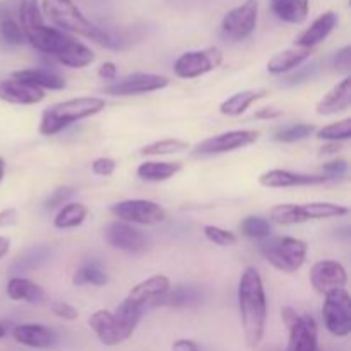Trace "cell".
Segmentation results:
<instances>
[{
  "label": "cell",
  "instance_id": "obj_15",
  "mask_svg": "<svg viewBox=\"0 0 351 351\" xmlns=\"http://www.w3.org/2000/svg\"><path fill=\"white\" fill-rule=\"evenodd\" d=\"M331 180L329 177L322 175H308L298 173L290 170H269L264 171L259 177V184L267 189H290V187H312V185L328 184Z\"/></svg>",
  "mask_w": 351,
  "mask_h": 351
},
{
  "label": "cell",
  "instance_id": "obj_8",
  "mask_svg": "<svg viewBox=\"0 0 351 351\" xmlns=\"http://www.w3.org/2000/svg\"><path fill=\"white\" fill-rule=\"evenodd\" d=\"M26 41H29V45L33 48H36L41 53L51 55V57L58 58L64 53H67L71 50L72 45L75 43V38H72L71 34L64 33V31L57 29V27L47 26L43 23L34 24V26L27 27L23 31Z\"/></svg>",
  "mask_w": 351,
  "mask_h": 351
},
{
  "label": "cell",
  "instance_id": "obj_3",
  "mask_svg": "<svg viewBox=\"0 0 351 351\" xmlns=\"http://www.w3.org/2000/svg\"><path fill=\"white\" fill-rule=\"evenodd\" d=\"M103 110H105V99L96 98V96H81V98L55 103L41 113L40 134L51 137L62 132L65 127L72 125L79 120L95 117Z\"/></svg>",
  "mask_w": 351,
  "mask_h": 351
},
{
  "label": "cell",
  "instance_id": "obj_35",
  "mask_svg": "<svg viewBox=\"0 0 351 351\" xmlns=\"http://www.w3.org/2000/svg\"><path fill=\"white\" fill-rule=\"evenodd\" d=\"M57 60L69 69H84L95 62V53L84 43L75 41L71 47V50L62 55V57H58Z\"/></svg>",
  "mask_w": 351,
  "mask_h": 351
},
{
  "label": "cell",
  "instance_id": "obj_28",
  "mask_svg": "<svg viewBox=\"0 0 351 351\" xmlns=\"http://www.w3.org/2000/svg\"><path fill=\"white\" fill-rule=\"evenodd\" d=\"M271 9L285 23L302 24L308 17V0H271Z\"/></svg>",
  "mask_w": 351,
  "mask_h": 351
},
{
  "label": "cell",
  "instance_id": "obj_23",
  "mask_svg": "<svg viewBox=\"0 0 351 351\" xmlns=\"http://www.w3.org/2000/svg\"><path fill=\"white\" fill-rule=\"evenodd\" d=\"M7 297L14 302L41 304L45 300V291L40 285L27 280V278L14 276L7 283Z\"/></svg>",
  "mask_w": 351,
  "mask_h": 351
},
{
  "label": "cell",
  "instance_id": "obj_38",
  "mask_svg": "<svg viewBox=\"0 0 351 351\" xmlns=\"http://www.w3.org/2000/svg\"><path fill=\"white\" fill-rule=\"evenodd\" d=\"M17 14H19V24L23 31L34 24L43 23V12H41L38 0H19Z\"/></svg>",
  "mask_w": 351,
  "mask_h": 351
},
{
  "label": "cell",
  "instance_id": "obj_53",
  "mask_svg": "<svg viewBox=\"0 0 351 351\" xmlns=\"http://www.w3.org/2000/svg\"><path fill=\"white\" fill-rule=\"evenodd\" d=\"M339 149H341V143H335V141H326L324 146L321 147V154L338 153Z\"/></svg>",
  "mask_w": 351,
  "mask_h": 351
},
{
  "label": "cell",
  "instance_id": "obj_2",
  "mask_svg": "<svg viewBox=\"0 0 351 351\" xmlns=\"http://www.w3.org/2000/svg\"><path fill=\"white\" fill-rule=\"evenodd\" d=\"M41 10L57 26V29L64 33L69 31V33L96 41L106 48H117L112 34L93 24L72 0H43Z\"/></svg>",
  "mask_w": 351,
  "mask_h": 351
},
{
  "label": "cell",
  "instance_id": "obj_41",
  "mask_svg": "<svg viewBox=\"0 0 351 351\" xmlns=\"http://www.w3.org/2000/svg\"><path fill=\"white\" fill-rule=\"evenodd\" d=\"M317 137L324 141H335V143L348 141L351 137V119L346 117V119L339 120V122L322 127V129L317 130Z\"/></svg>",
  "mask_w": 351,
  "mask_h": 351
},
{
  "label": "cell",
  "instance_id": "obj_6",
  "mask_svg": "<svg viewBox=\"0 0 351 351\" xmlns=\"http://www.w3.org/2000/svg\"><path fill=\"white\" fill-rule=\"evenodd\" d=\"M324 326L336 338H346L351 332V297L346 288L328 291L322 304Z\"/></svg>",
  "mask_w": 351,
  "mask_h": 351
},
{
  "label": "cell",
  "instance_id": "obj_36",
  "mask_svg": "<svg viewBox=\"0 0 351 351\" xmlns=\"http://www.w3.org/2000/svg\"><path fill=\"white\" fill-rule=\"evenodd\" d=\"M189 149V143L180 139H161L156 143H151L141 149L143 156H165V154H175L182 153V151Z\"/></svg>",
  "mask_w": 351,
  "mask_h": 351
},
{
  "label": "cell",
  "instance_id": "obj_48",
  "mask_svg": "<svg viewBox=\"0 0 351 351\" xmlns=\"http://www.w3.org/2000/svg\"><path fill=\"white\" fill-rule=\"evenodd\" d=\"M298 69H300V67H298ZM314 69H315V65H308V67L300 69V71L295 72V74L288 75L287 82H288V84H297V82L307 81V79H311L312 75H314Z\"/></svg>",
  "mask_w": 351,
  "mask_h": 351
},
{
  "label": "cell",
  "instance_id": "obj_29",
  "mask_svg": "<svg viewBox=\"0 0 351 351\" xmlns=\"http://www.w3.org/2000/svg\"><path fill=\"white\" fill-rule=\"evenodd\" d=\"M300 215L305 221L311 219H329L341 218L350 213V208L341 204H332V202H307V204H298Z\"/></svg>",
  "mask_w": 351,
  "mask_h": 351
},
{
  "label": "cell",
  "instance_id": "obj_25",
  "mask_svg": "<svg viewBox=\"0 0 351 351\" xmlns=\"http://www.w3.org/2000/svg\"><path fill=\"white\" fill-rule=\"evenodd\" d=\"M269 93L266 89H247V91H240L226 98L225 101L219 105V112L226 117H239L245 113L250 106L259 99L266 98Z\"/></svg>",
  "mask_w": 351,
  "mask_h": 351
},
{
  "label": "cell",
  "instance_id": "obj_1",
  "mask_svg": "<svg viewBox=\"0 0 351 351\" xmlns=\"http://www.w3.org/2000/svg\"><path fill=\"white\" fill-rule=\"evenodd\" d=\"M239 311L242 319L243 336L250 350H256L264 339L267 322V300L263 278L256 267L243 269L239 281Z\"/></svg>",
  "mask_w": 351,
  "mask_h": 351
},
{
  "label": "cell",
  "instance_id": "obj_27",
  "mask_svg": "<svg viewBox=\"0 0 351 351\" xmlns=\"http://www.w3.org/2000/svg\"><path fill=\"white\" fill-rule=\"evenodd\" d=\"M182 170L178 161H144L137 167V177L144 182H165Z\"/></svg>",
  "mask_w": 351,
  "mask_h": 351
},
{
  "label": "cell",
  "instance_id": "obj_39",
  "mask_svg": "<svg viewBox=\"0 0 351 351\" xmlns=\"http://www.w3.org/2000/svg\"><path fill=\"white\" fill-rule=\"evenodd\" d=\"M240 232L250 239H269L271 235V221L261 216H247L242 223H240Z\"/></svg>",
  "mask_w": 351,
  "mask_h": 351
},
{
  "label": "cell",
  "instance_id": "obj_32",
  "mask_svg": "<svg viewBox=\"0 0 351 351\" xmlns=\"http://www.w3.org/2000/svg\"><path fill=\"white\" fill-rule=\"evenodd\" d=\"M113 315H115V319L119 321L120 328L125 332L127 338H130V336L134 335V331H136L137 326H139L141 319H143L144 308L137 307V305H134L129 298H125V300L115 308Z\"/></svg>",
  "mask_w": 351,
  "mask_h": 351
},
{
  "label": "cell",
  "instance_id": "obj_46",
  "mask_svg": "<svg viewBox=\"0 0 351 351\" xmlns=\"http://www.w3.org/2000/svg\"><path fill=\"white\" fill-rule=\"evenodd\" d=\"M322 171H324L326 177H329L332 180V178L346 175V171H348V163H346V160H332L322 167Z\"/></svg>",
  "mask_w": 351,
  "mask_h": 351
},
{
  "label": "cell",
  "instance_id": "obj_19",
  "mask_svg": "<svg viewBox=\"0 0 351 351\" xmlns=\"http://www.w3.org/2000/svg\"><path fill=\"white\" fill-rule=\"evenodd\" d=\"M14 341L27 348H51L58 343V336L53 329L43 324H21L12 331Z\"/></svg>",
  "mask_w": 351,
  "mask_h": 351
},
{
  "label": "cell",
  "instance_id": "obj_37",
  "mask_svg": "<svg viewBox=\"0 0 351 351\" xmlns=\"http://www.w3.org/2000/svg\"><path fill=\"white\" fill-rule=\"evenodd\" d=\"M315 127L311 125V123H293V125L278 129L276 132H274V141H278V143H285V144L298 143V141H304L307 139L308 136H312Z\"/></svg>",
  "mask_w": 351,
  "mask_h": 351
},
{
  "label": "cell",
  "instance_id": "obj_55",
  "mask_svg": "<svg viewBox=\"0 0 351 351\" xmlns=\"http://www.w3.org/2000/svg\"><path fill=\"white\" fill-rule=\"evenodd\" d=\"M3 175H5V161H3L2 158H0V182H2Z\"/></svg>",
  "mask_w": 351,
  "mask_h": 351
},
{
  "label": "cell",
  "instance_id": "obj_14",
  "mask_svg": "<svg viewBox=\"0 0 351 351\" xmlns=\"http://www.w3.org/2000/svg\"><path fill=\"white\" fill-rule=\"evenodd\" d=\"M308 278L314 290L321 295L348 285V273L338 261H319L312 266Z\"/></svg>",
  "mask_w": 351,
  "mask_h": 351
},
{
  "label": "cell",
  "instance_id": "obj_7",
  "mask_svg": "<svg viewBox=\"0 0 351 351\" xmlns=\"http://www.w3.org/2000/svg\"><path fill=\"white\" fill-rule=\"evenodd\" d=\"M225 60V55L218 47H208L202 50L185 51L175 60L173 72L180 79H195L208 72L216 71Z\"/></svg>",
  "mask_w": 351,
  "mask_h": 351
},
{
  "label": "cell",
  "instance_id": "obj_13",
  "mask_svg": "<svg viewBox=\"0 0 351 351\" xmlns=\"http://www.w3.org/2000/svg\"><path fill=\"white\" fill-rule=\"evenodd\" d=\"M170 84V79L167 75L161 74H132L127 75V77L119 79V81H113L112 84L105 86L103 93L110 96H139L146 95V93L160 91L165 89Z\"/></svg>",
  "mask_w": 351,
  "mask_h": 351
},
{
  "label": "cell",
  "instance_id": "obj_10",
  "mask_svg": "<svg viewBox=\"0 0 351 351\" xmlns=\"http://www.w3.org/2000/svg\"><path fill=\"white\" fill-rule=\"evenodd\" d=\"M259 17V0H245L228 10L221 21L223 33L235 41H242L254 33Z\"/></svg>",
  "mask_w": 351,
  "mask_h": 351
},
{
  "label": "cell",
  "instance_id": "obj_56",
  "mask_svg": "<svg viewBox=\"0 0 351 351\" xmlns=\"http://www.w3.org/2000/svg\"><path fill=\"white\" fill-rule=\"evenodd\" d=\"M3 336H5V326H3L2 322H0V339H2Z\"/></svg>",
  "mask_w": 351,
  "mask_h": 351
},
{
  "label": "cell",
  "instance_id": "obj_40",
  "mask_svg": "<svg viewBox=\"0 0 351 351\" xmlns=\"http://www.w3.org/2000/svg\"><path fill=\"white\" fill-rule=\"evenodd\" d=\"M271 221L278 223V225L290 226V225H298V223H304V218L300 215V209L298 204H278L274 206L269 211Z\"/></svg>",
  "mask_w": 351,
  "mask_h": 351
},
{
  "label": "cell",
  "instance_id": "obj_26",
  "mask_svg": "<svg viewBox=\"0 0 351 351\" xmlns=\"http://www.w3.org/2000/svg\"><path fill=\"white\" fill-rule=\"evenodd\" d=\"M12 79L17 81L29 82V84L36 86L40 89H51V91H60L65 88L64 77L50 71H43V69H24V71L12 72Z\"/></svg>",
  "mask_w": 351,
  "mask_h": 351
},
{
  "label": "cell",
  "instance_id": "obj_34",
  "mask_svg": "<svg viewBox=\"0 0 351 351\" xmlns=\"http://www.w3.org/2000/svg\"><path fill=\"white\" fill-rule=\"evenodd\" d=\"M72 283L75 287H82V285L105 287L108 283V274L99 263H86L75 271L74 276H72Z\"/></svg>",
  "mask_w": 351,
  "mask_h": 351
},
{
  "label": "cell",
  "instance_id": "obj_47",
  "mask_svg": "<svg viewBox=\"0 0 351 351\" xmlns=\"http://www.w3.org/2000/svg\"><path fill=\"white\" fill-rule=\"evenodd\" d=\"M335 67L338 72H346L348 74L351 69V48L343 47L338 53L335 55Z\"/></svg>",
  "mask_w": 351,
  "mask_h": 351
},
{
  "label": "cell",
  "instance_id": "obj_21",
  "mask_svg": "<svg viewBox=\"0 0 351 351\" xmlns=\"http://www.w3.org/2000/svg\"><path fill=\"white\" fill-rule=\"evenodd\" d=\"M338 14L332 12V10L321 14L307 29H304L297 38H295V47L312 48V50H314L315 45L322 43V41L335 31V27L338 26Z\"/></svg>",
  "mask_w": 351,
  "mask_h": 351
},
{
  "label": "cell",
  "instance_id": "obj_16",
  "mask_svg": "<svg viewBox=\"0 0 351 351\" xmlns=\"http://www.w3.org/2000/svg\"><path fill=\"white\" fill-rule=\"evenodd\" d=\"M88 324L96 335V338L99 339V343H103L105 346H117L129 339L125 332L122 331V328H120L113 312L105 311V308L91 314V317L88 319Z\"/></svg>",
  "mask_w": 351,
  "mask_h": 351
},
{
  "label": "cell",
  "instance_id": "obj_33",
  "mask_svg": "<svg viewBox=\"0 0 351 351\" xmlns=\"http://www.w3.org/2000/svg\"><path fill=\"white\" fill-rule=\"evenodd\" d=\"M0 38L12 47H19L26 41L21 24L14 19L10 10L3 3H0Z\"/></svg>",
  "mask_w": 351,
  "mask_h": 351
},
{
  "label": "cell",
  "instance_id": "obj_50",
  "mask_svg": "<svg viewBox=\"0 0 351 351\" xmlns=\"http://www.w3.org/2000/svg\"><path fill=\"white\" fill-rule=\"evenodd\" d=\"M17 211L12 208H7L0 211V228H7V226H14L17 223Z\"/></svg>",
  "mask_w": 351,
  "mask_h": 351
},
{
  "label": "cell",
  "instance_id": "obj_17",
  "mask_svg": "<svg viewBox=\"0 0 351 351\" xmlns=\"http://www.w3.org/2000/svg\"><path fill=\"white\" fill-rule=\"evenodd\" d=\"M43 89L29 84V82L17 81V79H2L0 81V99L12 105H36L45 99Z\"/></svg>",
  "mask_w": 351,
  "mask_h": 351
},
{
  "label": "cell",
  "instance_id": "obj_20",
  "mask_svg": "<svg viewBox=\"0 0 351 351\" xmlns=\"http://www.w3.org/2000/svg\"><path fill=\"white\" fill-rule=\"evenodd\" d=\"M351 105V77L346 75L343 81L332 86L315 105V112L322 117L336 115L346 112Z\"/></svg>",
  "mask_w": 351,
  "mask_h": 351
},
{
  "label": "cell",
  "instance_id": "obj_22",
  "mask_svg": "<svg viewBox=\"0 0 351 351\" xmlns=\"http://www.w3.org/2000/svg\"><path fill=\"white\" fill-rule=\"evenodd\" d=\"M311 55L312 48H302L293 45L291 48H287V50L280 51V53L269 58V62H267V72L273 75L287 74V72L295 71L302 64H305L311 58Z\"/></svg>",
  "mask_w": 351,
  "mask_h": 351
},
{
  "label": "cell",
  "instance_id": "obj_4",
  "mask_svg": "<svg viewBox=\"0 0 351 351\" xmlns=\"http://www.w3.org/2000/svg\"><path fill=\"white\" fill-rule=\"evenodd\" d=\"M259 250L274 269L285 274H293L307 261V242L295 237H276L266 239L259 243Z\"/></svg>",
  "mask_w": 351,
  "mask_h": 351
},
{
  "label": "cell",
  "instance_id": "obj_5",
  "mask_svg": "<svg viewBox=\"0 0 351 351\" xmlns=\"http://www.w3.org/2000/svg\"><path fill=\"white\" fill-rule=\"evenodd\" d=\"M281 319L288 328V346L285 351H319L317 322L312 315L298 314L295 308L283 307Z\"/></svg>",
  "mask_w": 351,
  "mask_h": 351
},
{
  "label": "cell",
  "instance_id": "obj_51",
  "mask_svg": "<svg viewBox=\"0 0 351 351\" xmlns=\"http://www.w3.org/2000/svg\"><path fill=\"white\" fill-rule=\"evenodd\" d=\"M256 119L259 120H273V119H278V117H281V110L278 108H273V106H266V108H261L256 112Z\"/></svg>",
  "mask_w": 351,
  "mask_h": 351
},
{
  "label": "cell",
  "instance_id": "obj_52",
  "mask_svg": "<svg viewBox=\"0 0 351 351\" xmlns=\"http://www.w3.org/2000/svg\"><path fill=\"white\" fill-rule=\"evenodd\" d=\"M171 351H199V346L192 339H177L171 346Z\"/></svg>",
  "mask_w": 351,
  "mask_h": 351
},
{
  "label": "cell",
  "instance_id": "obj_30",
  "mask_svg": "<svg viewBox=\"0 0 351 351\" xmlns=\"http://www.w3.org/2000/svg\"><path fill=\"white\" fill-rule=\"evenodd\" d=\"M89 215L88 206L81 202H71V204L62 206L60 211L53 218V226L58 230H72L81 226Z\"/></svg>",
  "mask_w": 351,
  "mask_h": 351
},
{
  "label": "cell",
  "instance_id": "obj_54",
  "mask_svg": "<svg viewBox=\"0 0 351 351\" xmlns=\"http://www.w3.org/2000/svg\"><path fill=\"white\" fill-rule=\"evenodd\" d=\"M10 249V240L7 237H0V259L7 256Z\"/></svg>",
  "mask_w": 351,
  "mask_h": 351
},
{
  "label": "cell",
  "instance_id": "obj_31",
  "mask_svg": "<svg viewBox=\"0 0 351 351\" xmlns=\"http://www.w3.org/2000/svg\"><path fill=\"white\" fill-rule=\"evenodd\" d=\"M50 257V249L45 245H34L21 252L19 256L14 259L10 271L12 273H26V271H34L45 264Z\"/></svg>",
  "mask_w": 351,
  "mask_h": 351
},
{
  "label": "cell",
  "instance_id": "obj_11",
  "mask_svg": "<svg viewBox=\"0 0 351 351\" xmlns=\"http://www.w3.org/2000/svg\"><path fill=\"white\" fill-rule=\"evenodd\" d=\"M257 139H259V132L257 130H228V132L208 137L202 143H199L195 146L194 154H197V156H213V154L232 153V151L250 146Z\"/></svg>",
  "mask_w": 351,
  "mask_h": 351
},
{
  "label": "cell",
  "instance_id": "obj_42",
  "mask_svg": "<svg viewBox=\"0 0 351 351\" xmlns=\"http://www.w3.org/2000/svg\"><path fill=\"white\" fill-rule=\"evenodd\" d=\"M202 233H204V237L209 240V242H213L215 245H219V247H232L235 245L237 240H239L233 232L221 228V226H215V225H206L204 228H202Z\"/></svg>",
  "mask_w": 351,
  "mask_h": 351
},
{
  "label": "cell",
  "instance_id": "obj_9",
  "mask_svg": "<svg viewBox=\"0 0 351 351\" xmlns=\"http://www.w3.org/2000/svg\"><path fill=\"white\" fill-rule=\"evenodd\" d=\"M119 221L130 225H158L167 219V211L160 204L147 199H127L110 208Z\"/></svg>",
  "mask_w": 351,
  "mask_h": 351
},
{
  "label": "cell",
  "instance_id": "obj_44",
  "mask_svg": "<svg viewBox=\"0 0 351 351\" xmlns=\"http://www.w3.org/2000/svg\"><path fill=\"white\" fill-rule=\"evenodd\" d=\"M51 314L58 319H64V321H75L79 317L77 308L62 300H57L51 304Z\"/></svg>",
  "mask_w": 351,
  "mask_h": 351
},
{
  "label": "cell",
  "instance_id": "obj_24",
  "mask_svg": "<svg viewBox=\"0 0 351 351\" xmlns=\"http://www.w3.org/2000/svg\"><path fill=\"white\" fill-rule=\"evenodd\" d=\"M202 302V291L195 287H177L168 290L160 300L153 304V307H170V308H185L195 307Z\"/></svg>",
  "mask_w": 351,
  "mask_h": 351
},
{
  "label": "cell",
  "instance_id": "obj_12",
  "mask_svg": "<svg viewBox=\"0 0 351 351\" xmlns=\"http://www.w3.org/2000/svg\"><path fill=\"white\" fill-rule=\"evenodd\" d=\"M106 240L110 245L117 250H122L125 254H132V256H139L149 250L151 240L149 237L139 228H136L130 223L123 221H112L105 230Z\"/></svg>",
  "mask_w": 351,
  "mask_h": 351
},
{
  "label": "cell",
  "instance_id": "obj_45",
  "mask_svg": "<svg viewBox=\"0 0 351 351\" xmlns=\"http://www.w3.org/2000/svg\"><path fill=\"white\" fill-rule=\"evenodd\" d=\"M91 170L98 177H110L117 170V161L113 158H96L91 163Z\"/></svg>",
  "mask_w": 351,
  "mask_h": 351
},
{
  "label": "cell",
  "instance_id": "obj_49",
  "mask_svg": "<svg viewBox=\"0 0 351 351\" xmlns=\"http://www.w3.org/2000/svg\"><path fill=\"white\" fill-rule=\"evenodd\" d=\"M98 75L103 81H115L117 79V65L113 62H103L98 67Z\"/></svg>",
  "mask_w": 351,
  "mask_h": 351
},
{
  "label": "cell",
  "instance_id": "obj_18",
  "mask_svg": "<svg viewBox=\"0 0 351 351\" xmlns=\"http://www.w3.org/2000/svg\"><path fill=\"white\" fill-rule=\"evenodd\" d=\"M171 288L170 280L163 274H156V276H151L147 280H143L141 283H137L132 290L129 291L127 298L132 302L134 305L141 308H146L147 305H153L154 302L160 300L165 293Z\"/></svg>",
  "mask_w": 351,
  "mask_h": 351
},
{
  "label": "cell",
  "instance_id": "obj_43",
  "mask_svg": "<svg viewBox=\"0 0 351 351\" xmlns=\"http://www.w3.org/2000/svg\"><path fill=\"white\" fill-rule=\"evenodd\" d=\"M75 194V189L74 187H58L55 189L53 192L50 194V197L47 199V209L51 211V209H57L60 208L64 202H67L72 195Z\"/></svg>",
  "mask_w": 351,
  "mask_h": 351
}]
</instances>
